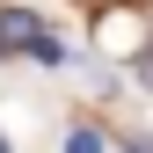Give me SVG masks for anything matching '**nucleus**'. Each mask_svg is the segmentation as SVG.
Listing matches in <instances>:
<instances>
[{
    "instance_id": "20e7f679",
    "label": "nucleus",
    "mask_w": 153,
    "mask_h": 153,
    "mask_svg": "<svg viewBox=\"0 0 153 153\" xmlns=\"http://www.w3.org/2000/svg\"><path fill=\"white\" fill-rule=\"evenodd\" d=\"M0 153H7V139H0Z\"/></svg>"
},
{
    "instance_id": "f03ea898",
    "label": "nucleus",
    "mask_w": 153,
    "mask_h": 153,
    "mask_svg": "<svg viewBox=\"0 0 153 153\" xmlns=\"http://www.w3.org/2000/svg\"><path fill=\"white\" fill-rule=\"evenodd\" d=\"M66 153H102V139H95V131H73V139H66Z\"/></svg>"
},
{
    "instance_id": "f257e3e1",
    "label": "nucleus",
    "mask_w": 153,
    "mask_h": 153,
    "mask_svg": "<svg viewBox=\"0 0 153 153\" xmlns=\"http://www.w3.org/2000/svg\"><path fill=\"white\" fill-rule=\"evenodd\" d=\"M15 51H29V59H44V66H59V59H66L59 36L36 29V15H29V7H0V59H15Z\"/></svg>"
},
{
    "instance_id": "7ed1b4c3",
    "label": "nucleus",
    "mask_w": 153,
    "mask_h": 153,
    "mask_svg": "<svg viewBox=\"0 0 153 153\" xmlns=\"http://www.w3.org/2000/svg\"><path fill=\"white\" fill-rule=\"evenodd\" d=\"M139 80H146V88H153V51H146V59H139Z\"/></svg>"
},
{
    "instance_id": "39448f33",
    "label": "nucleus",
    "mask_w": 153,
    "mask_h": 153,
    "mask_svg": "<svg viewBox=\"0 0 153 153\" xmlns=\"http://www.w3.org/2000/svg\"><path fill=\"white\" fill-rule=\"evenodd\" d=\"M131 153H139V146H131Z\"/></svg>"
}]
</instances>
